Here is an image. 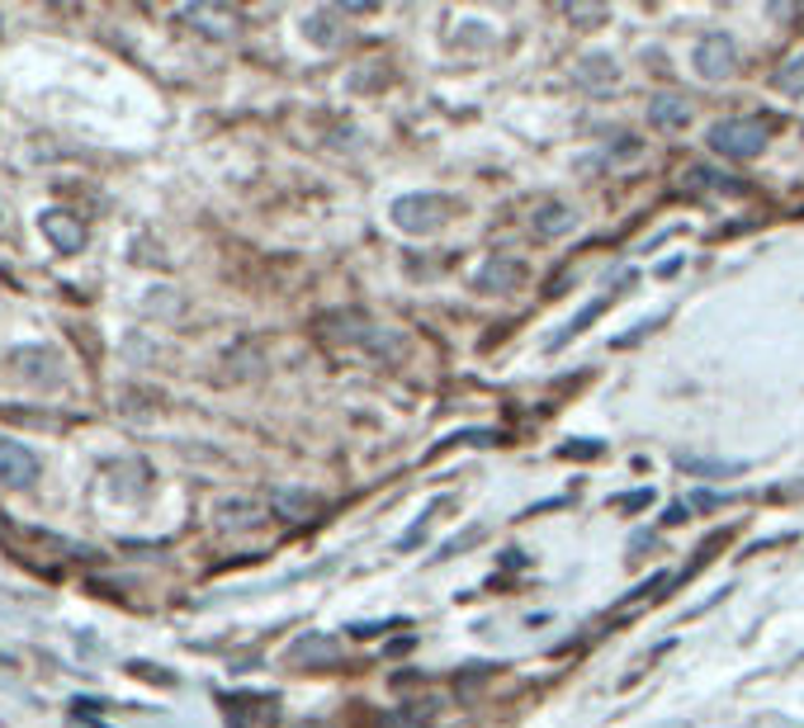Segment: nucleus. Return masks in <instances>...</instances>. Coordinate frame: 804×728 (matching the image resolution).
<instances>
[{
	"instance_id": "nucleus-1",
	"label": "nucleus",
	"mask_w": 804,
	"mask_h": 728,
	"mask_svg": "<svg viewBox=\"0 0 804 728\" xmlns=\"http://www.w3.org/2000/svg\"><path fill=\"white\" fill-rule=\"evenodd\" d=\"M322 341H337V345H370V351H384L388 341H398L393 331H384L374 318H365V312L345 308V312H327V318L318 322Z\"/></svg>"
},
{
	"instance_id": "nucleus-2",
	"label": "nucleus",
	"mask_w": 804,
	"mask_h": 728,
	"mask_svg": "<svg viewBox=\"0 0 804 728\" xmlns=\"http://www.w3.org/2000/svg\"><path fill=\"white\" fill-rule=\"evenodd\" d=\"M450 213H454V199L431 195V189L403 195L398 203H393V223H398L403 232H436V228H445Z\"/></svg>"
},
{
	"instance_id": "nucleus-3",
	"label": "nucleus",
	"mask_w": 804,
	"mask_h": 728,
	"mask_svg": "<svg viewBox=\"0 0 804 728\" xmlns=\"http://www.w3.org/2000/svg\"><path fill=\"white\" fill-rule=\"evenodd\" d=\"M767 137H771V129H767L762 119L738 114V119H724V123H715V129H709V147L744 162V156H757V152L767 147Z\"/></svg>"
},
{
	"instance_id": "nucleus-4",
	"label": "nucleus",
	"mask_w": 804,
	"mask_h": 728,
	"mask_svg": "<svg viewBox=\"0 0 804 728\" xmlns=\"http://www.w3.org/2000/svg\"><path fill=\"white\" fill-rule=\"evenodd\" d=\"M696 71L705 76V81H729V76L738 71V43L729 34H709L696 43Z\"/></svg>"
},
{
	"instance_id": "nucleus-5",
	"label": "nucleus",
	"mask_w": 804,
	"mask_h": 728,
	"mask_svg": "<svg viewBox=\"0 0 804 728\" xmlns=\"http://www.w3.org/2000/svg\"><path fill=\"white\" fill-rule=\"evenodd\" d=\"M0 483L5 487H34L38 483V454L14 445V440H0Z\"/></svg>"
},
{
	"instance_id": "nucleus-6",
	"label": "nucleus",
	"mask_w": 804,
	"mask_h": 728,
	"mask_svg": "<svg viewBox=\"0 0 804 728\" xmlns=\"http://www.w3.org/2000/svg\"><path fill=\"white\" fill-rule=\"evenodd\" d=\"M14 369H20L29 384H38V388L62 384V360H57V351H47V345H29V351H14Z\"/></svg>"
},
{
	"instance_id": "nucleus-7",
	"label": "nucleus",
	"mask_w": 804,
	"mask_h": 728,
	"mask_svg": "<svg viewBox=\"0 0 804 728\" xmlns=\"http://www.w3.org/2000/svg\"><path fill=\"white\" fill-rule=\"evenodd\" d=\"M265 520V506L251 497H223L213 506V526L218 530H256Z\"/></svg>"
},
{
	"instance_id": "nucleus-8",
	"label": "nucleus",
	"mask_w": 804,
	"mask_h": 728,
	"mask_svg": "<svg viewBox=\"0 0 804 728\" xmlns=\"http://www.w3.org/2000/svg\"><path fill=\"white\" fill-rule=\"evenodd\" d=\"M573 86H577L582 95H610V90H615V62L602 57V53L582 57L577 67H573Z\"/></svg>"
},
{
	"instance_id": "nucleus-9",
	"label": "nucleus",
	"mask_w": 804,
	"mask_h": 728,
	"mask_svg": "<svg viewBox=\"0 0 804 728\" xmlns=\"http://www.w3.org/2000/svg\"><path fill=\"white\" fill-rule=\"evenodd\" d=\"M520 279H526V271H520V261H507V256L483 261V271L473 275V284H478L483 294H511V289H520Z\"/></svg>"
},
{
	"instance_id": "nucleus-10",
	"label": "nucleus",
	"mask_w": 804,
	"mask_h": 728,
	"mask_svg": "<svg viewBox=\"0 0 804 728\" xmlns=\"http://www.w3.org/2000/svg\"><path fill=\"white\" fill-rule=\"evenodd\" d=\"M686 119H691V100H686V95L662 90V95H653V100H649V123H653V129H682Z\"/></svg>"
},
{
	"instance_id": "nucleus-11",
	"label": "nucleus",
	"mask_w": 804,
	"mask_h": 728,
	"mask_svg": "<svg viewBox=\"0 0 804 728\" xmlns=\"http://www.w3.org/2000/svg\"><path fill=\"white\" fill-rule=\"evenodd\" d=\"M185 24H199L209 38H232L236 34V14L232 10H218V5H189L180 10Z\"/></svg>"
},
{
	"instance_id": "nucleus-12",
	"label": "nucleus",
	"mask_w": 804,
	"mask_h": 728,
	"mask_svg": "<svg viewBox=\"0 0 804 728\" xmlns=\"http://www.w3.org/2000/svg\"><path fill=\"white\" fill-rule=\"evenodd\" d=\"M271 511L298 526V520H312V516H318V497H312V493H298V487H279V493L271 497Z\"/></svg>"
},
{
	"instance_id": "nucleus-13",
	"label": "nucleus",
	"mask_w": 804,
	"mask_h": 728,
	"mask_svg": "<svg viewBox=\"0 0 804 728\" xmlns=\"http://www.w3.org/2000/svg\"><path fill=\"white\" fill-rule=\"evenodd\" d=\"M43 232H47V242H53L57 251H67V256H71V251H81V246H86V232L76 228V218L57 213V209H53V213H43Z\"/></svg>"
},
{
	"instance_id": "nucleus-14",
	"label": "nucleus",
	"mask_w": 804,
	"mask_h": 728,
	"mask_svg": "<svg viewBox=\"0 0 804 728\" xmlns=\"http://www.w3.org/2000/svg\"><path fill=\"white\" fill-rule=\"evenodd\" d=\"M530 223H535V232H540V236H563V232L577 228V213L568 209V203H559V199H549V203L535 209Z\"/></svg>"
},
{
	"instance_id": "nucleus-15",
	"label": "nucleus",
	"mask_w": 804,
	"mask_h": 728,
	"mask_svg": "<svg viewBox=\"0 0 804 728\" xmlns=\"http://www.w3.org/2000/svg\"><path fill=\"white\" fill-rule=\"evenodd\" d=\"M682 189H724V195H738V189H744V180L724 176V170H715V166H691L686 176H682Z\"/></svg>"
},
{
	"instance_id": "nucleus-16",
	"label": "nucleus",
	"mask_w": 804,
	"mask_h": 728,
	"mask_svg": "<svg viewBox=\"0 0 804 728\" xmlns=\"http://www.w3.org/2000/svg\"><path fill=\"white\" fill-rule=\"evenodd\" d=\"M304 29H308V38L318 43V47H337V43L345 38V29L337 24V14H331V10H318V14H308V24H304Z\"/></svg>"
},
{
	"instance_id": "nucleus-17",
	"label": "nucleus",
	"mask_w": 804,
	"mask_h": 728,
	"mask_svg": "<svg viewBox=\"0 0 804 728\" xmlns=\"http://www.w3.org/2000/svg\"><path fill=\"white\" fill-rule=\"evenodd\" d=\"M771 86H777L781 95H804V53L785 57L777 67V76H771Z\"/></svg>"
},
{
	"instance_id": "nucleus-18",
	"label": "nucleus",
	"mask_w": 804,
	"mask_h": 728,
	"mask_svg": "<svg viewBox=\"0 0 804 728\" xmlns=\"http://www.w3.org/2000/svg\"><path fill=\"white\" fill-rule=\"evenodd\" d=\"M606 308H610V294H602V298H596V304H587V308H582V312H577V318H573V322H568V327L559 331L554 351H559V345H563V341H573V337H577V331H587V327H592L596 318H602V312H606Z\"/></svg>"
},
{
	"instance_id": "nucleus-19",
	"label": "nucleus",
	"mask_w": 804,
	"mask_h": 728,
	"mask_svg": "<svg viewBox=\"0 0 804 728\" xmlns=\"http://www.w3.org/2000/svg\"><path fill=\"white\" fill-rule=\"evenodd\" d=\"M331 658H337V643L331 639H304V648H294V662H308V668L331 662Z\"/></svg>"
},
{
	"instance_id": "nucleus-20",
	"label": "nucleus",
	"mask_w": 804,
	"mask_h": 728,
	"mask_svg": "<svg viewBox=\"0 0 804 728\" xmlns=\"http://www.w3.org/2000/svg\"><path fill=\"white\" fill-rule=\"evenodd\" d=\"M682 468H691V473H738V464H719V459H691V454H682Z\"/></svg>"
},
{
	"instance_id": "nucleus-21",
	"label": "nucleus",
	"mask_w": 804,
	"mask_h": 728,
	"mask_svg": "<svg viewBox=\"0 0 804 728\" xmlns=\"http://www.w3.org/2000/svg\"><path fill=\"white\" fill-rule=\"evenodd\" d=\"M304 728H327V724H304Z\"/></svg>"
}]
</instances>
